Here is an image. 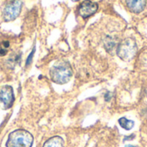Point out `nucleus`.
Instances as JSON below:
<instances>
[{"label":"nucleus","mask_w":147,"mask_h":147,"mask_svg":"<svg viewBox=\"0 0 147 147\" xmlns=\"http://www.w3.org/2000/svg\"><path fill=\"white\" fill-rule=\"evenodd\" d=\"M22 1L21 0H11L9 1L3 9V17L5 22L14 21L20 14L22 9Z\"/></svg>","instance_id":"20e7f679"},{"label":"nucleus","mask_w":147,"mask_h":147,"mask_svg":"<svg viewBox=\"0 0 147 147\" xmlns=\"http://www.w3.org/2000/svg\"><path fill=\"white\" fill-rule=\"evenodd\" d=\"M73 2H78V1H79V0H72Z\"/></svg>","instance_id":"f8f14e48"},{"label":"nucleus","mask_w":147,"mask_h":147,"mask_svg":"<svg viewBox=\"0 0 147 147\" xmlns=\"http://www.w3.org/2000/svg\"><path fill=\"white\" fill-rule=\"evenodd\" d=\"M138 51L137 44L133 38H127L123 40L117 47L118 56L124 61L132 60Z\"/></svg>","instance_id":"7ed1b4c3"},{"label":"nucleus","mask_w":147,"mask_h":147,"mask_svg":"<svg viewBox=\"0 0 147 147\" xmlns=\"http://www.w3.org/2000/svg\"><path fill=\"white\" fill-rule=\"evenodd\" d=\"M15 96L13 89L9 85L0 87V108L3 110L10 109L14 103Z\"/></svg>","instance_id":"39448f33"},{"label":"nucleus","mask_w":147,"mask_h":147,"mask_svg":"<svg viewBox=\"0 0 147 147\" xmlns=\"http://www.w3.org/2000/svg\"><path fill=\"white\" fill-rule=\"evenodd\" d=\"M98 9V4L95 2H92L90 0H85L84 1L79 8H78V13L83 18H87L94 15Z\"/></svg>","instance_id":"423d86ee"},{"label":"nucleus","mask_w":147,"mask_h":147,"mask_svg":"<svg viewBox=\"0 0 147 147\" xmlns=\"http://www.w3.org/2000/svg\"><path fill=\"white\" fill-rule=\"evenodd\" d=\"M119 124L125 130H131L134 127V121L128 120L125 117H122L119 120Z\"/></svg>","instance_id":"1a4fd4ad"},{"label":"nucleus","mask_w":147,"mask_h":147,"mask_svg":"<svg viewBox=\"0 0 147 147\" xmlns=\"http://www.w3.org/2000/svg\"><path fill=\"white\" fill-rule=\"evenodd\" d=\"M33 135L23 129H17L9 134L6 147H32Z\"/></svg>","instance_id":"f03ea898"},{"label":"nucleus","mask_w":147,"mask_h":147,"mask_svg":"<svg viewBox=\"0 0 147 147\" xmlns=\"http://www.w3.org/2000/svg\"><path fill=\"white\" fill-rule=\"evenodd\" d=\"M49 73L53 82L58 84H65L71 80L72 77V69L67 61L60 60L51 67Z\"/></svg>","instance_id":"f257e3e1"},{"label":"nucleus","mask_w":147,"mask_h":147,"mask_svg":"<svg viewBox=\"0 0 147 147\" xmlns=\"http://www.w3.org/2000/svg\"><path fill=\"white\" fill-rule=\"evenodd\" d=\"M42 147H64V140L59 136H54L47 140Z\"/></svg>","instance_id":"6e6552de"},{"label":"nucleus","mask_w":147,"mask_h":147,"mask_svg":"<svg viewBox=\"0 0 147 147\" xmlns=\"http://www.w3.org/2000/svg\"><path fill=\"white\" fill-rule=\"evenodd\" d=\"M126 147H136V146H131V145H129V146H127Z\"/></svg>","instance_id":"9b49d317"},{"label":"nucleus","mask_w":147,"mask_h":147,"mask_svg":"<svg viewBox=\"0 0 147 147\" xmlns=\"http://www.w3.org/2000/svg\"><path fill=\"white\" fill-rule=\"evenodd\" d=\"M128 9L134 13H140L146 5V0H127Z\"/></svg>","instance_id":"0eeeda50"},{"label":"nucleus","mask_w":147,"mask_h":147,"mask_svg":"<svg viewBox=\"0 0 147 147\" xmlns=\"http://www.w3.org/2000/svg\"><path fill=\"white\" fill-rule=\"evenodd\" d=\"M146 93H147V90H146Z\"/></svg>","instance_id":"ddd939ff"},{"label":"nucleus","mask_w":147,"mask_h":147,"mask_svg":"<svg viewBox=\"0 0 147 147\" xmlns=\"http://www.w3.org/2000/svg\"><path fill=\"white\" fill-rule=\"evenodd\" d=\"M34 49H33V51L30 53V54L28 55V59H27V61H26V66H28V65H29L30 64H31V62H32V60H33V56H34Z\"/></svg>","instance_id":"9d476101"}]
</instances>
